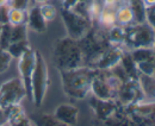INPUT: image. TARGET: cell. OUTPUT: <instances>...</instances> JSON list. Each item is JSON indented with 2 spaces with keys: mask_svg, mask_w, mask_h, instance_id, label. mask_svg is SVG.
Wrapping results in <instances>:
<instances>
[{
  "mask_svg": "<svg viewBox=\"0 0 155 126\" xmlns=\"http://www.w3.org/2000/svg\"><path fill=\"white\" fill-rule=\"evenodd\" d=\"M125 39V30L123 26H114L110 31V40L115 43V45H118L120 43H124Z\"/></svg>",
  "mask_w": 155,
  "mask_h": 126,
  "instance_id": "ffe728a7",
  "label": "cell"
},
{
  "mask_svg": "<svg viewBox=\"0 0 155 126\" xmlns=\"http://www.w3.org/2000/svg\"><path fill=\"white\" fill-rule=\"evenodd\" d=\"M154 47H155V43H154Z\"/></svg>",
  "mask_w": 155,
  "mask_h": 126,
  "instance_id": "d590c367",
  "label": "cell"
},
{
  "mask_svg": "<svg viewBox=\"0 0 155 126\" xmlns=\"http://www.w3.org/2000/svg\"><path fill=\"white\" fill-rule=\"evenodd\" d=\"M36 63V51L34 49L26 50L18 58V70H19L20 80L26 90V96L31 100V77Z\"/></svg>",
  "mask_w": 155,
  "mask_h": 126,
  "instance_id": "52a82bcc",
  "label": "cell"
},
{
  "mask_svg": "<svg viewBox=\"0 0 155 126\" xmlns=\"http://www.w3.org/2000/svg\"><path fill=\"white\" fill-rule=\"evenodd\" d=\"M54 61L60 70H71L84 67L85 58L79 40L69 37L58 39L54 48Z\"/></svg>",
  "mask_w": 155,
  "mask_h": 126,
  "instance_id": "7a4b0ae2",
  "label": "cell"
},
{
  "mask_svg": "<svg viewBox=\"0 0 155 126\" xmlns=\"http://www.w3.org/2000/svg\"><path fill=\"white\" fill-rule=\"evenodd\" d=\"M153 48H137L131 51V58L136 64L147 62V61H153Z\"/></svg>",
  "mask_w": 155,
  "mask_h": 126,
  "instance_id": "2e32d148",
  "label": "cell"
},
{
  "mask_svg": "<svg viewBox=\"0 0 155 126\" xmlns=\"http://www.w3.org/2000/svg\"><path fill=\"white\" fill-rule=\"evenodd\" d=\"M11 62H12V57L7 53V50L0 49V74H4L8 70Z\"/></svg>",
  "mask_w": 155,
  "mask_h": 126,
  "instance_id": "603a6c76",
  "label": "cell"
},
{
  "mask_svg": "<svg viewBox=\"0 0 155 126\" xmlns=\"http://www.w3.org/2000/svg\"><path fill=\"white\" fill-rule=\"evenodd\" d=\"M32 2H38V4H44V2H48V0H32Z\"/></svg>",
  "mask_w": 155,
  "mask_h": 126,
  "instance_id": "1f68e13d",
  "label": "cell"
},
{
  "mask_svg": "<svg viewBox=\"0 0 155 126\" xmlns=\"http://www.w3.org/2000/svg\"><path fill=\"white\" fill-rule=\"evenodd\" d=\"M116 11L117 7L112 6H103L101 12L99 15L98 21L100 23V25H103L104 27H114L117 24L116 20Z\"/></svg>",
  "mask_w": 155,
  "mask_h": 126,
  "instance_id": "9a60e30c",
  "label": "cell"
},
{
  "mask_svg": "<svg viewBox=\"0 0 155 126\" xmlns=\"http://www.w3.org/2000/svg\"><path fill=\"white\" fill-rule=\"evenodd\" d=\"M31 1H32V0H31Z\"/></svg>",
  "mask_w": 155,
  "mask_h": 126,
  "instance_id": "8d00e7d4",
  "label": "cell"
},
{
  "mask_svg": "<svg viewBox=\"0 0 155 126\" xmlns=\"http://www.w3.org/2000/svg\"><path fill=\"white\" fill-rule=\"evenodd\" d=\"M26 26L28 29L42 34L47 30V21L43 18L39 6H32L28 12V19H26Z\"/></svg>",
  "mask_w": 155,
  "mask_h": 126,
  "instance_id": "8fae6325",
  "label": "cell"
},
{
  "mask_svg": "<svg viewBox=\"0 0 155 126\" xmlns=\"http://www.w3.org/2000/svg\"><path fill=\"white\" fill-rule=\"evenodd\" d=\"M6 4H8V0H0V6L6 5Z\"/></svg>",
  "mask_w": 155,
  "mask_h": 126,
  "instance_id": "d6a6232c",
  "label": "cell"
},
{
  "mask_svg": "<svg viewBox=\"0 0 155 126\" xmlns=\"http://www.w3.org/2000/svg\"><path fill=\"white\" fill-rule=\"evenodd\" d=\"M91 93L93 94V96H96L100 100H112L117 95L107 85L104 75H101L99 73H96V76L92 81Z\"/></svg>",
  "mask_w": 155,
  "mask_h": 126,
  "instance_id": "9c48e42d",
  "label": "cell"
},
{
  "mask_svg": "<svg viewBox=\"0 0 155 126\" xmlns=\"http://www.w3.org/2000/svg\"><path fill=\"white\" fill-rule=\"evenodd\" d=\"M146 20L147 24L155 31V5L146 7Z\"/></svg>",
  "mask_w": 155,
  "mask_h": 126,
  "instance_id": "83f0119b",
  "label": "cell"
},
{
  "mask_svg": "<svg viewBox=\"0 0 155 126\" xmlns=\"http://www.w3.org/2000/svg\"><path fill=\"white\" fill-rule=\"evenodd\" d=\"M39 10H41V13H42L43 18L45 19V21L53 20V19L56 17V13H58L55 6L51 5V4H48V2L42 4V5L39 6Z\"/></svg>",
  "mask_w": 155,
  "mask_h": 126,
  "instance_id": "7402d4cb",
  "label": "cell"
},
{
  "mask_svg": "<svg viewBox=\"0 0 155 126\" xmlns=\"http://www.w3.org/2000/svg\"><path fill=\"white\" fill-rule=\"evenodd\" d=\"M58 121L63 123L67 126H74L78 123L79 109L74 105L71 104H62L56 107L53 114Z\"/></svg>",
  "mask_w": 155,
  "mask_h": 126,
  "instance_id": "30bf717a",
  "label": "cell"
},
{
  "mask_svg": "<svg viewBox=\"0 0 155 126\" xmlns=\"http://www.w3.org/2000/svg\"><path fill=\"white\" fill-rule=\"evenodd\" d=\"M137 70L142 75H148V76H155V66L153 61H147L136 64Z\"/></svg>",
  "mask_w": 155,
  "mask_h": 126,
  "instance_id": "cb8c5ba5",
  "label": "cell"
},
{
  "mask_svg": "<svg viewBox=\"0 0 155 126\" xmlns=\"http://www.w3.org/2000/svg\"><path fill=\"white\" fill-rule=\"evenodd\" d=\"M125 30V39L124 42L129 45L137 48H153L155 43V31L147 24H136L130 25V27Z\"/></svg>",
  "mask_w": 155,
  "mask_h": 126,
  "instance_id": "277c9868",
  "label": "cell"
},
{
  "mask_svg": "<svg viewBox=\"0 0 155 126\" xmlns=\"http://www.w3.org/2000/svg\"><path fill=\"white\" fill-rule=\"evenodd\" d=\"M142 1H143V4H144V6H146V7L155 5V0H142Z\"/></svg>",
  "mask_w": 155,
  "mask_h": 126,
  "instance_id": "4dcf8cb0",
  "label": "cell"
},
{
  "mask_svg": "<svg viewBox=\"0 0 155 126\" xmlns=\"http://www.w3.org/2000/svg\"><path fill=\"white\" fill-rule=\"evenodd\" d=\"M49 86V73L44 57L36 51V63L31 77V101L36 107L43 104Z\"/></svg>",
  "mask_w": 155,
  "mask_h": 126,
  "instance_id": "3957f363",
  "label": "cell"
},
{
  "mask_svg": "<svg viewBox=\"0 0 155 126\" xmlns=\"http://www.w3.org/2000/svg\"><path fill=\"white\" fill-rule=\"evenodd\" d=\"M137 80L143 93V98L146 100H150V102H155V76L140 74Z\"/></svg>",
  "mask_w": 155,
  "mask_h": 126,
  "instance_id": "7c38bea8",
  "label": "cell"
},
{
  "mask_svg": "<svg viewBox=\"0 0 155 126\" xmlns=\"http://www.w3.org/2000/svg\"><path fill=\"white\" fill-rule=\"evenodd\" d=\"M38 126H67L63 123L58 121L53 114H43L39 118Z\"/></svg>",
  "mask_w": 155,
  "mask_h": 126,
  "instance_id": "d4e9b609",
  "label": "cell"
},
{
  "mask_svg": "<svg viewBox=\"0 0 155 126\" xmlns=\"http://www.w3.org/2000/svg\"><path fill=\"white\" fill-rule=\"evenodd\" d=\"M1 30H2V25H0V34H1Z\"/></svg>",
  "mask_w": 155,
  "mask_h": 126,
  "instance_id": "e575fe53",
  "label": "cell"
},
{
  "mask_svg": "<svg viewBox=\"0 0 155 126\" xmlns=\"http://www.w3.org/2000/svg\"><path fill=\"white\" fill-rule=\"evenodd\" d=\"M123 55L124 54H123V50L120 49V47L114 45L112 48L104 50L99 55V57L96 60V64L100 70H110L120 62Z\"/></svg>",
  "mask_w": 155,
  "mask_h": 126,
  "instance_id": "ba28073f",
  "label": "cell"
},
{
  "mask_svg": "<svg viewBox=\"0 0 155 126\" xmlns=\"http://www.w3.org/2000/svg\"><path fill=\"white\" fill-rule=\"evenodd\" d=\"M62 88L67 96L72 99H85L91 93V85L96 76V70L88 67H80L71 70H60Z\"/></svg>",
  "mask_w": 155,
  "mask_h": 126,
  "instance_id": "6da1fadb",
  "label": "cell"
},
{
  "mask_svg": "<svg viewBox=\"0 0 155 126\" xmlns=\"http://www.w3.org/2000/svg\"><path fill=\"white\" fill-rule=\"evenodd\" d=\"M26 19H28V11L10 8V13H8V24L10 25L26 24Z\"/></svg>",
  "mask_w": 155,
  "mask_h": 126,
  "instance_id": "d6986e66",
  "label": "cell"
},
{
  "mask_svg": "<svg viewBox=\"0 0 155 126\" xmlns=\"http://www.w3.org/2000/svg\"><path fill=\"white\" fill-rule=\"evenodd\" d=\"M2 126H11V125H10V124H8V123H6V124H5V125H2Z\"/></svg>",
  "mask_w": 155,
  "mask_h": 126,
  "instance_id": "836d02e7",
  "label": "cell"
},
{
  "mask_svg": "<svg viewBox=\"0 0 155 126\" xmlns=\"http://www.w3.org/2000/svg\"><path fill=\"white\" fill-rule=\"evenodd\" d=\"M10 44H11V25L6 24L2 25V30L0 34V49L7 50Z\"/></svg>",
  "mask_w": 155,
  "mask_h": 126,
  "instance_id": "44dd1931",
  "label": "cell"
},
{
  "mask_svg": "<svg viewBox=\"0 0 155 126\" xmlns=\"http://www.w3.org/2000/svg\"><path fill=\"white\" fill-rule=\"evenodd\" d=\"M30 2H31V0H8V6L11 8L28 11Z\"/></svg>",
  "mask_w": 155,
  "mask_h": 126,
  "instance_id": "4316f807",
  "label": "cell"
},
{
  "mask_svg": "<svg viewBox=\"0 0 155 126\" xmlns=\"http://www.w3.org/2000/svg\"><path fill=\"white\" fill-rule=\"evenodd\" d=\"M111 101L112 100H100L96 96L91 99V106L94 108V112L99 119H106L114 113L115 106Z\"/></svg>",
  "mask_w": 155,
  "mask_h": 126,
  "instance_id": "4fadbf2b",
  "label": "cell"
},
{
  "mask_svg": "<svg viewBox=\"0 0 155 126\" xmlns=\"http://www.w3.org/2000/svg\"><path fill=\"white\" fill-rule=\"evenodd\" d=\"M62 20L67 29L68 37L75 40H80L87 35L90 29V23L87 18L78 15L71 8H64L62 11Z\"/></svg>",
  "mask_w": 155,
  "mask_h": 126,
  "instance_id": "8992f818",
  "label": "cell"
},
{
  "mask_svg": "<svg viewBox=\"0 0 155 126\" xmlns=\"http://www.w3.org/2000/svg\"><path fill=\"white\" fill-rule=\"evenodd\" d=\"M30 49L29 45V40H23V42H16V43H11L7 48V53L11 55L12 58H19L21 55L24 54L26 50Z\"/></svg>",
  "mask_w": 155,
  "mask_h": 126,
  "instance_id": "e0dca14e",
  "label": "cell"
},
{
  "mask_svg": "<svg viewBox=\"0 0 155 126\" xmlns=\"http://www.w3.org/2000/svg\"><path fill=\"white\" fill-rule=\"evenodd\" d=\"M116 20L119 26H129L135 21L134 12L129 4H122L120 6L117 7Z\"/></svg>",
  "mask_w": 155,
  "mask_h": 126,
  "instance_id": "5bb4252c",
  "label": "cell"
},
{
  "mask_svg": "<svg viewBox=\"0 0 155 126\" xmlns=\"http://www.w3.org/2000/svg\"><path fill=\"white\" fill-rule=\"evenodd\" d=\"M7 123V115H6V112L4 108L0 107V126L5 125Z\"/></svg>",
  "mask_w": 155,
  "mask_h": 126,
  "instance_id": "f546056e",
  "label": "cell"
},
{
  "mask_svg": "<svg viewBox=\"0 0 155 126\" xmlns=\"http://www.w3.org/2000/svg\"><path fill=\"white\" fill-rule=\"evenodd\" d=\"M8 124L11 126H34L31 120H29L25 115V113H21L19 115L12 118L8 120Z\"/></svg>",
  "mask_w": 155,
  "mask_h": 126,
  "instance_id": "484cf974",
  "label": "cell"
},
{
  "mask_svg": "<svg viewBox=\"0 0 155 126\" xmlns=\"http://www.w3.org/2000/svg\"><path fill=\"white\" fill-rule=\"evenodd\" d=\"M10 6L8 4L0 6V25L8 24V13H10Z\"/></svg>",
  "mask_w": 155,
  "mask_h": 126,
  "instance_id": "f1b7e54d",
  "label": "cell"
},
{
  "mask_svg": "<svg viewBox=\"0 0 155 126\" xmlns=\"http://www.w3.org/2000/svg\"><path fill=\"white\" fill-rule=\"evenodd\" d=\"M24 98H26V90L18 77L7 80L0 86V107L4 109L20 105Z\"/></svg>",
  "mask_w": 155,
  "mask_h": 126,
  "instance_id": "5b68a950",
  "label": "cell"
},
{
  "mask_svg": "<svg viewBox=\"0 0 155 126\" xmlns=\"http://www.w3.org/2000/svg\"><path fill=\"white\" fill-rule=\"evenodd\" d=\"M28 40V26L26 24L11 25V43Z\"/></svg>",
  "mask_w": 155,
  "mask_h": 126,
  "instance_id": "ac0fdd59",
  "label": "cell"
}]
</instances>
